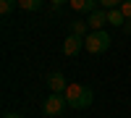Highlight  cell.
I'll return each instance as SVG.
<instances>
[{
	"label": "cell",
	"mask_w": 131,
	"mask_h": 118,
	"mask_svg": "<svg viewBox=\"0 0 131 118\" xmlns=\"http://www.w3.org/2000/svg\"><path fill=\"white\" fill-rule=\"evenodd\" d=\"M123 31H126V34H131V18H126V24H123Z\"/></svg>",
	"instance_id": "cell-14"
},
{
	"label": "cell",
	"mask_w": 131,
	"mask_h": 118,
	"mask_svg": "<svg viewBox=\"0 0 131 118\" xmlns=\"http://www.w3.org/2000/svg\"><path fill=\"white\" fill-rule=\"evenodd\" d=\"M52 5H63V3H71V0H50Z\"/></svg>",
	"instance_id": "cell-15"
},
{
	"label": "cell",
	"mask_w": 131,
	"mask_h": 118,
	"mask_svg": "<svg viewBox=\"0 0 131 118\" xmlns=\"http://www.w3.org/2000/svg\"><path fill=\"white\" fill-rule=\"evenodd\" d=\"M3 118H24V115H16V113H5Z\"/></svg>",
	"instance_id": "cell-16"
},
{
	"label": "cell",
	"mask_w": 131,
	"mask_h": 118,
	"mask_svg": "<svg viewBox=\"0 0 131 118\" xmlns=\"http://www.w3.org/2000/svg\"><path fill=\"white\" fill-rule=\"evenodd\" d=\"M121 13L126 18H131V0H123V3H121Z\"/></svg>",
	"instance_id": "cell-13"
},
{
	"label": "cell",
	"mask_w": 131,
	"mask_h": 118,
	"mask_svg": "<svg viewBox=\"0 0 131 118\" xmlns=\"http://www.w3.org/2000/svg\"><path fill=\"white\" fill-rule=\"evenodd\" d=\"M45 0H18V8L21 10H39Z\"/></svg>",
	"instance_id": "cell-10"
},
{
	"label": "cell",
	"mask_w": 131,
	"mask_h": 118,
	"mask_svg": "<svg viewBox=\"0 0 131 118\" xmlns=\"http://www.w3.org/2000/svg\"><path fill=\"white\" fill-rule=\"evenodd\" d=\"M86 31H92L86 21H73L71 24V34H79V37H86Z\"/></svg>",
	"instance_id": "cell-9"
},
{
	"label": "cell",
	"mask_w": 131,
	"mask_h": 118,
	"mask_svg": "<svg viewBox=\"0 0 131 118\" xmlns=\"http://www.w3.org/2000/svg\"><path fill=\"white\" fill-rule=\"evenodd\" d=\"M107 24H113V26H123V24H126V16L121 13V8L107 10Z\"/></svg>",
	"instance_id": "cell-8"
},
{
	"label": "cell",
	"mask_w": 131,
	"mask_h": 118,
	"mask_svg": "<svg viewBox=\"0 0 131 118\" xmlns=\"http://www.w3.org/2000/svg\"><path fill=\"white\" fill-rule=\"evenodd\" d=\"M110 34H107L105 29L100 31H89V34L84 37V50L86 52H92V55H100V52H105L107 47H110Z\"/></svg>",
	"instance_id": "cell-2"
},
{
	"label": "cell",
	"mask_w": 131,
	"mask_h": 118,
	"mask_svg": "<svg viewBox=\"0 0 131 118\" xmlns=\"http://www.w3.org/2000/svg\"><path fill=\"white\" fill-rule=\"evenodd\" d=\"M47 84H50V89H52V94H63L66 89H68V81L63 79V73H50V79H47Z\"/></svg>",
	"instance_id": "cell-7"
},
{
	"label": "cell",
	"mask_w": 131,
	"mask_h": 118,
	"mask_svg": "<svg viewBox=\"0 0 131 118\" xmlns=\"http://www.w3.org/2000/svg\"><path fill=\"white\" fill-rule=\"evenodd\" d=\"M63 97H66V102H68V108L84 110V108H89V105H92L94 92H92L89 87H84V84H79V81H71L68 89L63 92Z\"/></svg>",
	"instance_id": "cell-1"
},
{
	"label": "cell",
	"mask_w": 131,
	"mask_h": 118,
	"mask_svg": "<svg viewBox=\"0 0 131 118\" xmlns=\"http://www.w3.org/2000/svg\"><path fill=\"white\" fill-rule=\"evenodd\" d=\"M121 3H123V0H100V8L113 10V8H121Z\"/></svg>",
	"instance_id": "cell-12"
},
{
	"label": "cell",
	"mask_w": 131,
	"mask_h": 118,
	"mask_svg": "<svg viewBox=\"0 0 131 118\" xmlns=\"http://www.w3.org/2000/svg\"><path fill=\"white\" fill-rule=\"evenodd\" d=\"M66 108H68V102H66V97H63V94H50V97L42 102V110H45V115H47V118L60 115Z\"/></svg>",
	"instance_id": "cell-3"
},
{
	"label": "cell",
	"mask_w": 131,
	"mask_h": 118,
	"mask_svg": "<svg viewBox=\"0 0 131 118\" xmlns=\"http://www.w3.org/2000/svg\"><path fill=\"white\" fill-rule=\"evenodd\" d=\"M76 13H94L97 5H100V0H71L68 3Z\"/></svg>",
	"instance_id": "cell-6"
},
{
	"label": "cell",
	"mask_w": 131,
	"mask_h": 118,
	"mask_svg": "<svg viewBox=\"0 0 131 118\" xmlns=\"http://www.w3.org/2000/svg\"><path fill=\"white\" fill-rule=\"evenodd\" d=\"M86 24H89V29H92V31H100V29H105V24H107V10H105V8H97L94 13H89Z\"/></svg>",
	"instance_id": "cell-5"
},
{
	"label": "cell",
	"mask_w": 131,
	"mask_h": 118,
	"mask_svg": "<svg viewBox=\"0 0 131 118\" xmlns=\"http://www.w3.org/2000/svg\"><path fill=\"white\" fill-rule=\"evenodd\" d=\"M84 50V37H79V34H68L63 39V52L68 58H73V55H79V52Z\"/></svg>",
	"instance_id": "cell-4"
},
{
	"label": "cell",
	"mask_w": 131,
	"mask_h": 118,
	"mask_svg": "<svg viewBox=\"0 0 131 118\" xmlns=\"http://www.w3.org/2000/svg\"><path fill=\"white\" fill-rule=\"evenodd\" d=\"M16 5H18V0H0V13H3V16L13 13V10H16Z\"/></svg>",
	"instance_id": "cell-11"
}]
</instances>
